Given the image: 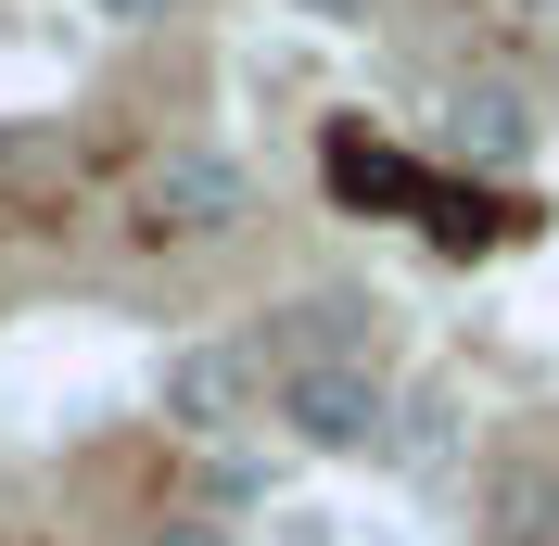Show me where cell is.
Masks as SVG:
<instances>
[{
	"label": "cell",
	"mask_w": 559,
	"mask_h": 546,
	"mask_svg": "<svg viewBox=\"0 0 559 546\" xmlns=\"http://www.w3.org/2000/svg\"><path fill=\"white\" fill-rule=\"evenodd\" d=\"M267 419L306 458H369L394 419V381L369 369V356H318V369H267Z\"/></svg>",
	"instance_id": "obj_1"
},
{
	"label": "cell",
	"mask_w": 559,
	"mask_h": 546,
	"mask_svg": "<svg viewBox=\"0 0 559 546\" xmlns=\"http://www.w3.org/2000/svg\"><path fill=\"white\" fill-rule=\"evenodd\" d=\"M153 394H166V419H191V432H229L242 407H267V343H178Z\"/></svg>",
	"instance_id": "obj_2"
},
{
	"label": "cell",
	"mask_w": 559,
	"mask_h": 546,
	"mask_svg": "<svg viewBox=\"0 0 559 546\" xmlns=\"http://www.w3.org/2000/svg\"><path fill=\"white\" fill-rule=\"evenodd\" d=\"M445 140L471 153V166H534L547 115H534L522 76H457V90H445Z\"/></svg>",
	"instance_id": "obj_3"
},
{
	"label": "cell",
	"mask_w": 559,
	"mask_h": 546,
	"mask_svg": "<svg viewBox=\"0 0 559 546\" xmlns=\"http://www.w3.org/2000/svg\"><path fill=\"white\" fill-rule=\"evenodd\" d=\"M166 216L191 241H229V229H254V178L229 166V153H178L166 166Z\"/></svg>",
	"instance_id": "obj_4"
},
{
	"label": "cell",
	"mask_w": 559,
	"mask_h": 546,
	"mask_svg": "<svg viewBox=\"0 0 559 546\" xmlns=\"http://www.w3.org/2000/svg\"><path fill=\"white\" fill-rule=\"evenodd\" d=\"M318 356H369V306L356 293H293L267 331V369H318Z\"/></svg>",
	"instance_id": "obj_5"
},
{
	"label": "cell",
	"mask_w": 559,
	"mask_h": 546,
	"mask_svg": "<svg viewBox=\"0 0 559 546\" xmlns=\"http://www.w3.org/2000/svg\"><path fill=\"white\" fill-rule=\"evenodd\" d=\"M484 546H559V471H547V458H496V483H484Z\"/></svg>",
	"instance_id": "obj_6"
},
{
	"label": "cell",
	"mask_w": 559,
	"mask_h": 546,
	"mask_svg": "<svg viewBox=\"0 0 559 546\" xmlns=\"http://www.w3.org/2000/svg\"><path fill=\"white\" fill-rule=\"evenodd\" d=\"M191 0H90V26H115V38H153V26H178Z\"/></svg>",
	"instance_id": "obj_7"
},
{
	"label": "cell",
	"mask_w": 559,
	"mask_h": 546,
	"mask_svg": "<svg viewBox=\"0 0 559 546\" xmlns=\"http://www.w3.org/2000/svg\"><path fill=\"white\" fill-rule=\"evenodd\" d=\"M153 546H229V521H153Z\"/></svg>",
	"instance_id": "obj_8"
},
{
	"label": "cell",
	"mask_w": 559,
	"mask_h": 546,
	"mask_svg": "<svg viewBox=\"0 0 559 546\" xmlns=\"http://www.w3.org/2000/svg\"><path fill=\"white\" fill-rule=\"evenodd\" d=\"M293 13H318V26H356V13H369V0H293Z\"/></svg>",
	"instance_id": "obj_9"
},
{
	"label": "cell",
	"mask_w": 559,
	"mask_h": 546,
	"mask_svg": "<svg viewBox=\"0 0 559 546\" xmlns=\"http://www.w3.org/2000/svg\"><path fill=\"white\" fill-rule=\"evenodd\" d=\"M547 13H559V0H547Z\"/></svg>",
	"instance_id": "obj_10"
}]
</instances>
